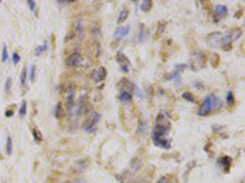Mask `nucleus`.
I'll return each instance as SVG.
<instances>
[{
  "label": "nucleus",
  "instance_id": "nucleus-1",
  "mask_svg": "<svg viewBox=\"0 0 245 183\" xmlns=\"http://www.w3.org/2000/svg\"><path fill=\"white\" fill-rule=\"evenodd\" d=\"M242 34H243L242 28H234L226 33H221V32L211 33L207 35L206 40H207V44L213 48H227L232 45V43L238 40L242 37Z\"/></svg>",
  "mask_w": 245,
  "mask_h": 183
},
{
  "label": "nucleus",
  "instance_id": "nucleus-2",
  "mask_svg": "<svg viewBox=\"0 0 245 183\" xmlns=\"http://www.w3.org/2000/svg\"><path fill=\"white\" fill-rule=\"evenodd\" d=\"M170 131V123L168 121V118L164 117V114H159L156 126L153 128V133H152V140L154 143V145L163 148V149H169L170 148V142L167 139V136Z\"/></svg>",
  "mask_w": 245,
  "mask_h": 183
},
{
  "label": "nucleus",
  "instance_id": "nucleus-3",
  "mask_svg": "<svg viewBox=\"0 0 245 183\" xmlns=\"http://www.w3.org/2000/svg\"><path fill=\"white\" fill-rule=\"evenodd\" d=\"M221 107H222V100H221V98L217 96L216 94L211 93V94H208L204 99V101H202V104H201V106H200V109L197 111V115L201 116V117H204V116H207V115L215 112L216 110H218Z\"/></svg>",
  "mask_w": 245,
  "mask_h": 183
},
{
  "label": "nucleus",
  "instance_id": "nucleus-4",
  "mask_svg": "<svg viewBox=\"0 0 245 183\" xmlns=\"http://www.w3.org/2000/svg\"><path fill=\"white\" fill-rule=\"evenodd\" d=\"M99 118H101V115L97 111L91 110L88 112V115L86 116V120H85V123H84V131L87 132V133L95 132L96 128H97V123L99 122Z\"/></svg>",
  "mask_w": 245,
  "mask_h": 183
},
{
  "label": "nucleus",
  "instance_id": "nucleus-5",
  "mask_svg": "<svg viewBox=\"0 0 245 183\" xmlns=\"http://www.w3.org/2000/svg\"><path fill=\"white\" fill-rule=\"evenodd\" d=\"M84 62V58L82 55L79 53V51H75L72 54H70L66 60H65V65L68 67H71V69H75V67H79L81 64Z\"/></svg>",
  "mask_w": 245,
  "mask_h": 183
},
{
  "label": "nucleus",
  "instance_id": "nucleus-6",
  "mask_svg": "<svg viewBox=\"0 0 245 183\" xmlns=\"http://www.w3.org/2000/svg\"><path fill=\"white\" fill-rule=\"evenodd\" d=\"M117 61H118V64L120 65V69H122V72H129L130 66H131V62H130V60L126 58V55H125L124 53L119 51V53L117 54Z\"/></svg>",
  "mask_w": 245,
  "mask_h": 183
},
{
  "label": "nucleus",
  "instance_id": "nucleus-7",
  "mask_svg": "<svg viewBox=\"0 0 245 183\" xmlns=\"http://www.w3.org/2000/svg\"><path fill=\"white\" fill-rule=\"evenodd\" d=\"M119 100L122 101V104H129V103H131V100H132V91L129 89V88H126V87L120 88Z\"/></svg>",
  "mask_w": 245,
  "mask_h": 183
},
{
  "label": "nucleus",
  "instance_id": "nucleus-8",
  "mask_svg": "<svg viewBox=\"0 0 245 183\" xmlns=\"http://www.w3.org/2000/svg\"><path fill=\"white\" fill-rule=\"evenodd\" d=\"M213 15H215L216 20L223 18V17H226L228 15V7L226 5H216L215 10H213Z\"/></svg>",
  "mask_w": 245,
  "mask_h": 183
},
{
  "label": "nucleus",
  "instance_id": "nucleus-9",
  "mask_svg": "<svg viewBox=\"0 0 245 183\" xmlns=\"http://www.w3.org/2000/svg\"><path fill=\"white\" fill-rule=\"evenodd\" d=\"M129 33H130V27L129 26H119L115 29V32H114V38L117 40H120L122 38H125Z\"/></svg>",
  "mask_w": 245,
  "mask_h": 183
},
{
  "label": "nucleus",
  "instance_id": "nucleus-10",
  "mask_svg": "<svg viewBox=\"0 0 245 183\" xmlns=\"http://www.w3.org/2000/svg\"><path fill=\"white\" fill-rule=\"evenodd\" d=\"M106 77H107V70H106L104 67L97 69V70L93 72V75H92V78H93L95 82H102V81L106 80Z\"/></svg>",
  "mask_w": 245,
  "mask_h": 183
},
{
  "label": "nucleus",
  "instance_id": "nucleus-11",
  "mask_svg": "<svg viewBox=\"0 0 245 183\" xmlns=\"http://www.w3.org/2000/svg\"><path fill=\"white\" fill-rule=\"evenodd\" d=\"M200 60H205V58H204L202 54H199V53H197V54H195V55L192 56V60H191L192 67L195 66V64H197L195 71H197V70H200V69H202V67L205 66V61H200Z\"/></svg>",
  "mask_w": 245,
  "mask_h": 183
},
{
  "label": "nucleus",
  "instance_id": "nucleus-12",
  "mask_svg": "<svg viewBox=\"0 0 245 183\" xmlns=\"http://www.w3.org/2000/svg\"><path fill=\"white\" fill-rule=\"evenodd\" d=\"M147 38H148V32H147L146 27H145L143 24H140V29H138V37H137L138 42H145Z\"/></svg>",
  "mask_w": 245,
  "mask_h": 183
},
{
  "label": "nucleus",
  "instance_id": "nucleus-13",
  "mask_svg": "<svg viewBox=\"0 0 245 183\" xmlns=\"http://www.w3.org/2000/svg\"><path fill=\"white\" fill-rule=\"evenodd\" d=\"M152 1H150V0H145V1H142L141 2V5H140V9L143 11V12H148L150 10H151V7H152Z\"/></svg>",
  "mask_w": 245,
  "mask_h": 183
},
{
  "label": "nucleus",
  "instance_id": "nucleus-14",
  "mask_svg": "<svg viewBox=\"0 0 245 183\" xmlns=\"http://www.w3.org/2000/svg\"><path fill=\"white\" fill-rule=\"evenodd\" d=\"M61 115H63V104L58 103L55 106V110H54V116H55V118H61Z\"/></svg>",
  "mask_w": 245,
  "mask_h": 183
},
{
  "label": "nucleus",
  "instance_id": "nucleus-15",
  "mask_svg": "<svg viewBox=\"0 0 245 183\" xmlns=\"http://www.w3.org/2000/svg\"><path fill=\"white\" fill-rule=\"evenodd\" d=\"M5 150H6V154H7L9 156L12 154V139H11L10 136L6 138V147H5Z\"/></svg>",
  "mask_w": 245,
  "mask_h": 183
},
{
  "label": "nucleus",
  "instance_id": "nucleus-16",
  "mask_svg": "<svg viewBox=\"0 0 245 183\" xmlns=\"http://www.w3.org/2000/svg\"><path fill=\"white\" fill-rule=\"evenodd\" d=\"M127 16H129V10L127 9H122V11H120V13H119V16H118V22L119 23L124 22L127 18Z\"/></svg>",
  "mask_w": 245,
  "mask_h": 183
},
{
  "label": "nucleus",
  "instance_id": "nucleus-17",
  "mask_svg": "<svg viewBox=\"0 0 245 183\" xmlns=\"http://www.w3.org/2000/svg\"><path fill=\"white\" fill-rule=\"evenodd\" d=\"M26 81H27V70L23 67L22 71H21V76H20V82H21V86H22V87H25Z\"/></svg>",
  "mask_w": 245,
  "mask_h": 183
},
{
  "label": "nucleus",
  "instance_id": "nucleus-18",
  "mask_svg": "<svg viewBox=\"0 0 245 183\" xmlns=\"http://www.w3.org/2000/svg\"><path fill=\"white\" fill-rule=\"evenodd\" d=\"M183 99H185L186 101H190V103H195V96L190 92H184L183 93Z\"/></svg>",
  "mask_w": 245,
  "mask_h": 183
},
{
  "label": "nucleus",
  "instance_id": "nucleus-19",
  "mask_svg": "<svg viewBox=\"0 0 245 183\" xmlns=\"http://www.w3.org/2000/svg\"><path fill=\"white\" fill-rule=\"evenodd\" d=\"M26 111H27V103L23 100L22 103H21V106H20V110H18V115L21 116V117H23L25 115H26Z\"/></svg>",
  "mask_w": 245,
  "mask_h": 183
},
{
  "label": "nucleus",
  "instance_id": "nucleus-20",
  "mask_svg": "<svg viewBox=\"0 0 245 183\" xmlns=\"http://www.w3.org/2000/svg\"><path fill=\"white\" fill-rule=\"evenodd\" d=\"M9 60V55H7V48H6V44L2 45V51H1V61L2 62H6Z\"/></svg>",
  "mask_w": 245,
  "mask_h": 183
},
{
  "label": "nucleus",
  "instance_id": "nucleus-21",
  "mask_svg": "<svg viewBox=\"0 0 245 183\" xmlns=\"http://www.w3.org/2000/svg\"><path fill=\"white\" fill-rule=\"evenodd\" d=\"M45 49H47V42H44V44H42V45H39V47L36 48V55H37V56H41L42 53H43Z\"/></svg>",
  "mask_w": 245,
  "mask_h": 183
},
{
  "label": "nucleus",
  "instance_id": "nucleus-22",
  "mask_svg": "<svg viewBox=\"0 0 245 183\" xmlns=\"http://www.w3.org/2000/svg\"><path fill=\"white\" fill-rule=\"evenodd\" d=\"M11 86H12V78L11 77H9L6 81H5V93L7 94V93H10V89H11Z\"/></svg>",
  "mask_w": 245,
  "mask_h": 183
},
{
  "label": "nucleus",
  "instance_id": "nucleus-23",
  "mask_svg": "<svg viewBox=\"0 0 245 183\" xmlns=\"http://www.w3.org/2000/svg\"><path fill=\"white\" fill-rule=\"evenodd\" d=\"M227 103L229 106H233L234 105V95L232 92H228L227 93Z\"/></svg>",
  "mask_w": 245,
  "mask_h": 183
},
{
  "label": "nucleus",
  "instance_id": "nucleus-24",
  "mask_svg": "<svg viewBox=\"0 0 245 183\" xmlns=\"http://www.w3.org/2000/svg\"><path fill=\"white\" fill-rule=\"evenodd\" d=\"M34 78H36V66L32 65V66H31V70H29V81H31V82H34Z\"/></svg>",
  "mask_w": 245,
  "mask_h": 183
},
{
  "label": "nucleus",
  "instance_id": "nucleus-25",
  "mask_svg": "<svg viewBox=\"0 0 245 183\" xmlns=\"http://www.w3.org/2000/svg\"><path fill=\"white\" fill-rule=\"evenodd\" d=\"M11 59H12V64H14V65H17V64L20 62V59H21V58H20V54H18V53L14 51V54H12V58H11Z\"/></svg>",
  "mask_w": 245,
  "mask_h": 183
},
{
  "label": "nucleus",
  "instance_id": "nucleus-26",
  "mask_svg": "<svg viewBox=\"0 0 245 183\" xmlns=\"http://www.w3.org/2000/svg\"><path fill=\"white\" fill-rule=\"evenodd\" d=\"M27 5L29 6V9H31V11L32 12H34L36 13V11H37V4L34 2V1H32V0H28L27 1Z\"/></svg>",
  "mask_w": 245,
  "mask_h": 183
},
{
  "label": "nucleus",
  "instance_id": "nucleus-27",
  "mask_svg": "<svg viewBox=\"0 0 245 183\" xmlns=\"http://www.w3.org/2000/svg\"><path fill=\"white\" fill-rule=\"evenodd\" d=\"M33 136L36 137L37 142H41V140H42V134H41V133L38 132V129H36V128L33 129Z\"/></svg>",
  "mask_w": 245,
  "mask_h": 183
},
{
  "label": "nucleus",
  "instance_id": "nucleus-28",
  "mask_svg": "<svg viewBox=\"0 0 245 183\" xmlns=\"http://www.w3.org/2000/svg\"><path fill=\"white\" fill-rule=\"evenodd\" d=\"M158 183H169V182H168V180H167L165 177H162V178L158 181Z\"/></svg>",
  "mask_w": 245,
  "mask_h": 183
},
{
  "label": "nucleus",
  "instance_id": "nucleus-29",
  "mask_svg": "<svg viewBox=\"0 0 245 183\" xmlns=\"http://www.w3.org/2000/svg\"><path fill=\"white\" fill-rule=\"evenodd\" d=\"M5 116H6V117H11V116H12V111H6V112H5Z\"/></svg>",
  "mask_w": 245,
  "mask_h": 183
}]
</instances>
